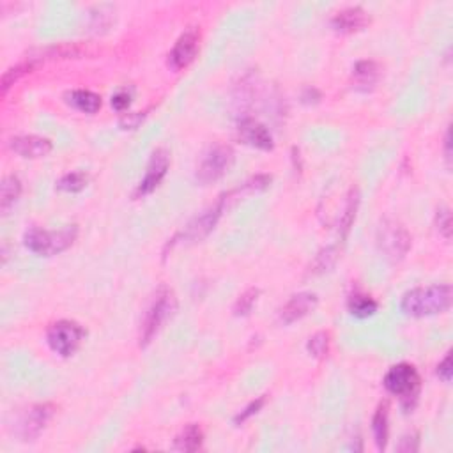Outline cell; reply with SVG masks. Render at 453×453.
Instances as JSON below:
<instances>
[{"label":"cell","instance_id":"obj_1","mask_svg":"<svg viewBox=\"0 0 453 453\" xmlns=\"http://www.w3.org/2000/svg\"><path fill=\"white\" fill-rule=\"evenodd\" d=\"M452 285L436 283L407 290L400 301V308L409 317H430L447 312L452 307Z\"/></svg>","mask_w":453,"mask_h":453},{"label":"cell","instance_id":"obj_2","mask_svg":"<svg viewBox=\"0 0 453 453\" xmlns=\"http://www.w3.org/2000/svg\"><path fill=\"white\" fill-rule=\"evenodd\" d=\"M78 228L69 225L61 230H45V228H29L24 235V243L32 253L41 257H51L64 252L75 243Z\"/></svg>","mask_w":453,"mask_h":453},{"label":"cell","instance_id":"obj_3","mask_svg":"<svg viewBox=\"0 0 453 453\" xmlns=\"http://www.w3.org/2000/svg\"><path fill=\"white\" fill-rule=\"evenodd\" d=\"M175 310H178L175 294L167 287H161L143 317L142 327H140V347H147L153 342V338L160 333L163 324L175 314Z\"/></svg>","mask_w":453,"mask_h":453},{"label":"cell","instance_id":"obj_4","mask_svg":"<svg viewBox=\"0 0 453 453\" xmlns=\"http://www.w3.org/2000/svg\"><path fill=\"white\" fill-rule=\"evenodd\" d=\"M419 386H422V379L418 370L409 363L395 365L385 375V388L392 395L399 397L406 411L414 407L419 395Z\"/></svg>","mask_w":453,"mask_h":453},{"label":"cell","instance_id":"obj_5","mask_svg":"<svg viewBox=\"0 0 453 453\" xmlns=\"http://www.w3.org/2000/svg\"><path fill=\"white\" fill-rule=\"evenodd\" d=\"M86 338V330L75 320H57L46 331V342L55 355L69 358L78 351Z\"/></svg>","mask_w":453,"mask_h":453},{"label":"cell","instance_id":"obj_6","mask_svg":"<svg viewBox=\"0 0 453 453\" xmlns=\"http://www.w3.org/2000/svg\"><path fill=\"white\" fill-rule=\"evenodd\" d=\"M377 245L392 263H400L411 248V235L406 227L395 220H385L377 228Z\"/></svg>","mask_w":453,"mask_h":453},{"label":"cell","instance_id":"obj_7","mask_svg":"<svg viewBox=\"0 0 453 453\" xmlns=\"http://www.w3.org/2000/svg\"><path fill=\"white\" fill-rule=\"evenodd\" d=\"M232 163H234V151H232L230 146L218 143V146L211 147L209 153L202 158L200 165H198L197 181L204 184V186L218 181L230 168Z\"/></svg>","mask_w":453,"mask_h":453},{"label":"cell","instance_id":"obj_8","mask_svg":"<svg viewBox=\"0 0 453 453\" xmlns=\"http://www.w3.org/2000/svg\"><path fill=\"white\" fill-rule=\"evenodd\" d=\"M55 414V406L51 404H36V406L29 407L27 411L21 414L18 419L16 434L21 441H36L41 436L43 430L50 423V419Z\"/></svg>","mask_w":453,"mask_h":453},{"label":"cell","instance_id":"obj_9","mask_svg":"<svg viewBox=\"0 0 453 453\" xmlns=\"http://www.w3.org/2000/svg\"><path fill=\"white\" fill-rule=\"evenodd\" d=\"M168 167H170V154L165 149H156L151 156L149 165H147V170L143 179L140 181L138 188H136L135 195L136 197H146V195L153 193L160 183L163 181V178L167 175Z\"/></svg>","mask_w":453,"mask_h":453},{"label":"cell","instance_id":"obj_10","mask_svg":"<svg viewBox=\"0 0 453 453\" xmlns=\"http://www.w3.org/2000/svg\"><path fill=\"white\" fill-rule=\"evenodd\" d=\"M198 45H200V34H198L197 29H190V31L184 32L181 38L175 41L170 55H168V66L174 71H181V69L188 68L197 57Z\"/></svg>","mask_w":453,"mask_h":453},{"label":"cell","instance_id":"obj_11","mask_svg":"<svg viewBox=\"0 0 453 453\" xmlns=\"http://www.w3.org/2000/svg\"><path fill=\"white\" fill-rule=\"evenodd\" d=\"M225 205L227 198L225 195H223V197H220V200L216 202L215 205H211L208 211H204L200 216H197V218L186 227V230L183 232V239H186V241H200V239H204L205 235L215 228L216 223H218Z\"/></svg>","mask_w":453,"mask_h":453},{"label":"cell","instance_id":"obj_12","mask_svg":"<svg viewBox=\"0 0 453 453\" xmlns=\"http://www.w3.org/2000/svg\"><path fill=\"white\" fill-rule=\"evenodd\" d=\"M9 147L25 160H38L45 158L54 149V143L50 138L39 135H20L9 140Z\"/></svg>","mask_w":453,"mask_h":453},{"label":"cell","instance_id":"obj_13","mask_svg":"<svg viewBox=\"0 0 453 453\" xmlns=\"http://www.w3.org/2000/svg\"><path fill=\"white\" fill-rule=\"evenodd\" d=\"M319 303L317 294L314 292H300L294 294L289 301L282 307L280 310V322L282 324H292L296 320L303 319L305 315H308L310 312L315 310Z\"/></svg>","mask_w":453,"mask_h":453},{"label":"cell","instance_id":"obj_14","mask_svg":"<svg viewBox=\"0 0 453 453\" xmlns=\"http://www.w3.org/2000/svg\"><path fill=\"white\" fill-rule=\"evenodd\" d=\"M238 130L241 140H245V143H248V146L257 147V149L263 151H271L273 147H275L270 130H268L264 124H260L259 121L252 119V117L241 119Z\"/></svg>","mask_w":453,"mask_h":453},{"label":"cell","instance_id":"obj_15","mask_svg":"<svg viewBox=\"0 0 453 453\" xmlns=\"http://www.w3.org/2000/svg\"><path fill=\"white\" fill-rule=\"evenodd\" d=\"M368 21H370V16H368L367 11L363 7L355 6L335 14L333 20H331V25L338 32H356L367 27Z\"/></svg>","mask_w":453,"mask_h":453},{"label":"cell","instance_id":"obj_16","mask_svg":"<svg viewBox=\"0 0 453 453\" xmlns=\"http://www.w3.org/2000/svg\"><path fill=\"white\" fill-rule=\"evenodd\" d=\"M379 76H381V68L374 61H360L352 69V80H355V87L358 91L367 92L374 89Z\"/></svg>","mask_w":453,"mask_h":453},{"label":"cell","instance_id":"obj_17","mask_svg":"<svg viewBox=\"0 0 453 453\" xmlns=\"http://www.w3.org/2000/svg\"><path fill=\"white\" fill-rule=\"evenodd\" d=\"M388 416H390V406L388 402L379 404L377 411H375L374 418H372V432H374V441L377 444L379 450H385L388 444L390 427H388Z\"/></svg>","mask_w":453,"mask_h":453},{"label":"cell","instance_id":"obj_18","mask_svg":"<svg viewBox=\"0 0 453 453\" xmlns=\"http://www.w3.org/2000/svg\"><path fill=\"white\" fill-rule=\"evenodd\" d=\"M66 101L83 113H96L101 108V96L92 91H73L66 96Z\"/></svg>","mask_w":453,"mask_h":453},{"label":"cell","instance_id":"obj_19","mask_svg":"<svg viewBox=\"0 0 453 453\" xmlns=\"http://www.w3.org/2000/svg\"><path fill=\"white\" fill-rule=\"evenodd\" d=\"M21 195V181L16 175H6L0 184V211L7 215L9 209L16 204Z\"/></svg>","mask_w":453,"mask_h":453},{"label":"cell","instance_id":"obj_20","mask_svg":"<svg viewBox=\"0 0 453 453\" xmlns=\"http://www.w3.org/2000/svg\"><path fill=\"white\" fill-rule=\"evenodd\" d=\"M204 443V432L198 425L191 423L174 439V450L178 452H197Z\"/></svg>","mask_w":453,"mask_h":453},{"label":"cell","instance_id":"obj_21","mask_svg":"<svg viewBox=\"0 0 453 453\" xmlns=\"http://www.w3.org/2000/svg\"><path fill=\"white\" fill-rule=\"evenodd\" d=\"M347 308L355 317L367 319V317H372V315L377 312L379 305L377 301H375L372 296H368V294L355 292L351 297H349Z\"/></svg>","mask_w":453,"mask_h":453},{"label":"cell","instance_id":"obj_22","mask_svg":"<svg viewBox=\"0 0 453 453\" xmlns=\"http://www.w3.org/2000/svg\"><path fill=\"white\" fill-rule=\"evenodd\" d=\"M358 205H360V191L356 190V188H351V191H349L347 195V202H345L344 213H342L340 222H338V232H340L342 239L347 238L349 230H351L352 223H355Z\"/></svg>","mask_w":453,"mask_h":453},{"label":"cell","instance_id":"obj_23","mask_svg":"<svg viewBox=\"0 0 453 453\" xmlns=\"http://www.w3.org/2000/svg\"><path fill=\"white\" fill-rule=\"evenodd\" d=\"M338 255L340 253H338L337 246H327V248L320 250L314 263L310 264V275H322V273L330 271L337 264Z\"/></svg>","mask_w":453,"mask_h":453},{"label":"cell","instance_id":"obj_24","mask_svg":"<svg viewBox=\"0 0 453 453\" xmlns=\"http://www.w3.org/2000/svg\"><path fill=\"white\" fill-rule=\"evenodd\" d=\"M36 66H38V64H36L34 61H31V58H29V61L20 62V64L14 66V68L7 69V71L4 73V76H2V94H6V92L9 91L11 86H14V83H16L18 80H20L24 75L31 73L32 69L36 68Z\"/></svg>","mask_w":453,"mask_h":453},{"label":"cell","instance_id":"obj_25","mask_svg":"<svg viewBox=\"0 0 453 453\" xmlns=\"http://www.w3.org/2000/svg\"><path fill=\"white\" fill-rule=\"evenodd\" d=\"M89 183V178L83 172H69V174L62 175L57 181V188L62 191H68V193H78Z\"/></svg>","mask_w":453,"mask_h":453},{"label":"cell","instance_id":"obj_26","mask_svg":"<svg viewBox=\"0 0 453 453\" xmlns=\"http://www.w3.org/2000/svg\"><path fill=\"white\" fill-rule=\"evenodd\" d=\"M259 294L260 290L255 289V287L245 290V292H243L241 296L238 297V301L234 303V315H238V317H245V315H248L250 312L253 310V305H255L257 300H259Z\"/></svg>","mask_w":453,"mask_h":453},{"label":"cell","instance_id":"obj_27","mask_svg":"<svg viewBox=\"0 0 453 453\" xmlns=\"http://www.w3.org/2000/svg\"><path fill=\"white\" fill-rule=\"evenodd\" d=\"M307 349L312 356H315V358H324V356L327 355V351H330V333H326V331L315 333L314 337L308 340Z\"/></svg>","mask_w":453,"mask_h":453},{"label":"cell","instance_id":"obj_28","mask_svg":"<svg viewBox=\"0 0 453 453\" xmlns=\"http://www.w3.org/2000/svg\"><path fill=\"white\" fill-rule=\"evenodd\" d=\"M436 225H437V230H439V234H443L447 239L452 238V213H450V209L448 208L437 209Z\"/></svg>","mask_w":453,"mask_h":453},{"label":"cell","instance_id":"obj_29","mask_svg":"<svg viewBox=\"0 0 453 453\" xmlns=\"http://www.w3.org/2000/svg\"><path fill=\"white\" fill-rule=\"evenodd\" d=\"M264 402H266V399H264V397H260V399H257V400H253V402H250L248 406L243 409V411L239 412V414L234 418L235 425H241V423H245L246 419L252 418L253 414H257V412H259L260 409H263Z\"/></svg>","mask_w":453,"mask_h":453},{"label":"cell","instance_id":"obj_30","mask_svg":"<svg viewBox=\"0 0 453 453\" xmlns=\"http://www.w3.org/2000/svg\"><path fill=\"white\" fill-rule=\"evenodd\" d=\"M143 117H146V112H133V113H126V116L121 117L119 126L123 128V130H135V128L138 126L140 123H142Z\"/></svg>","mask_w":453,"mask_h":453},{"label":"cell","instance_id":"obj_31","mask_svg":"<svg viewBox=\"0 0 453 453\" xmlns=\"http://www.w3.org/2000/svg\"><path fill=\"white\" fill-rule=\"evenodd\" d=\"M418 448H419V437L416 432L404 436L402 441H400V444H399V452H404V453L418 452Z\"/></svg>","mask_w":453,"mask_h":453},{"label":"cell","instance_id":"obj_32","mask_svg":"<svg viewBox=\"0 0 453 453\" xmlns=\"http://www.w3.org/2000/svg\"><path fill=\"white\" fill-rule=\"evenodd\" d=\"M131 103V94L128 91H119L117 94L112 96V106L117 112H124V110L130 106Z\"/></svg>","mask_w":453,"mask_h":453},{"label":"cell","instance_id":"obj_33","mask_svg":"<svg viewBox=\"0 0 453 453\" xmlns=\"http://www.w3.org/2000/svg\"><path fill=\"white\" fill-rule=\"evenodd\" d=\"M452 374H453V368H452V355L448 352L447 358L443 360V362L439 363V367H437V375H439L441 379H443L444 382H450L452 381Z\"/></svg>","mask_w":453,"mask_h":453},{"label":"cell","instance_id":"obj_34","mask_svg":"<svg viewBox=\"0 0 453 453\" xmlns=\"http://www.w3.org/2000/svg\"><path fill=\"white\" fill-rule=\"evenodd\" d=\"M444 149H447V160H450L452 153H450V131H447V136H444Z\"/></svg>","mask_w":453,"mask_h":453}]
</instances>
